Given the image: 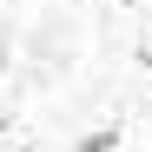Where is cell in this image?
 <instances>
[{
    "instance_id": "obj_1",
    "label": "cell",
    "mask_w": 152,
    "mask_h": 152,
    "mask_svg": "<svg viewBox=\"0 0 152 152\" xmlns=\"http://www.w3.org/2000/svg\"><path fill=\"white\" fill-rule=\"evenodd\" d=\"M80 152H113V132H86V139H80Z\"/></svg>"
},
{
    "instance_id": "obj_2",
    "label": "cell",
    "mask_w": 152,
    "mask_h": 152,
    "mask_svg": "<svg viewBox=\"0 0 152 152\" xmlns=\"http://www.w3.org/2000/svg\"><path fill=\"white\" fill-rule=\"evenodd\" d=\"M145 66H152V60H145Z\"/></svg>"
}]
</instances>
